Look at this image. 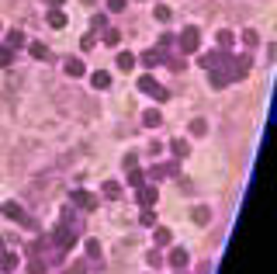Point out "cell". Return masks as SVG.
Returning <instances> with one entry per match:
<instances>
[{"mask_svg": "<svg viewBox=\"0 0 277 274\" xmlns=\"http://www.w3.org/2000/svg\"><path fill=\"white\" fill-rule=\"evenodd\" d=\"M11 59H14V49L4 45V49H0V66H11Z\"/></svg>", "mask_w": 277, "mask_h": 274, "instance_id": "obj_17", "label": "cell"}, {"mask_svg": "<svg viewBox=\"0 0 277 274\" xmlns=\"http://www.w3.org/2000/svg\"><path fill=\"white\" fill-rule=\"evenodd\" d=\"M142 63H146V66H156V63H159V52H153V49H149V52L142 56Z\"/></svg>", "mask_w": 277, "mask_h": 274, "instance_id": "obj_19", "label": "cell"}, {"mask_svg": "<svg viewBox=\"0 0 277 274\" xmlns=\"http://www.w3.org/2000/svg\"><path fill=\"white\" fill-rule=\"evenodd\" d=\"M135 66V56L132 52H118V70H132Z\"/></svg>", "mask_w": 277, "mask_h": 274, "instance_id": "obj_11", "label": "cell"}, {"mask_svg": "<svg viewBox=\"0 0 277 274\" xmlns=\"http://www.w3.org/2000/svg\"><path fill=\"white\" fill-rule=\"evenodd\" d=\"M128 184H135V188H142V174H138V170H132V174H128Z\"/></svg>", "mask_w": 277, "mask_h": 274, "instance_id": "obj_24", "label": "cell"}, {"mask_svg": "<svg viewBox=\"0 0 277 274\" xmlns=\"http://www.w3.org/2000/svg\"><path fill=\"white\" fill-rule=\"evenodd\" d=\"M73 243H77V229H73V226H59V229H56V247H59V250H70Z\"/></svg>", "mask_w": 277, "mask_h": 274, "instance_id": "obj_1", "label": "cell"}, {"mask_svg": "<svg viewBox=\"0 0 277 274\" xmlns=\"http://www.w3.org/2000/svg\"><path fill=\"white\" fill-rule=\"evenodd\" d=\"M174 153H177V157H184V153H187V142H180V139H177V142H174Z\"/></svg>", "mask_w": 277, "mask_h": 274, "instance_id": "obj_25", "label": "cell"}, {"mask_svg": "<svg viewBox=\"0 0 277 274\" xmlns=\"http://www.w3.org/2000/svg\"><path fill=\"white\" fill-rule=\"evenodd\" d=\"M156 243H170V233H166V229H156Z\"/></svg>", "mask_w": 277, "mask_h": 274, "instance_id": "obj_28", "label": "cell"}, {"mask_svg": "<svg viewBox=\"0 0 277 274\" xmlns=\"http://www.w3.org/2000/svg\"><path fill=\"white\" fill-rule=\"evenodd\" d=\"M49 24H52V28H62V24H66V14H62V11H52V14H49Z\"/></svg>", "mask_w": 277, "mask_h": 274, "instance_id": "obj_16", "label": "cell"}, {"mask_svg": "<svg viewBox=\"0 0 277 274\" xmlns=\"http://www.w3.org/2000/svg\"><path fill=\"white\" fill-rule=\"evenodd\" d=\"M73 205H80V208H94V195H90V191H73Z\"/></svg>", "mask_w": 277, "mask_h": 274, "instance_id": "obj_5", "label": "cell"}, {"mask_svg": "<svg viewBox=\"0 0 277 274\" xmlns=\"http://www.w3.org/2000/svg\"><path fill=\"white\" fill-rule=\"evenodd\" d=\"M45 271V260H31V274H42Z\"/></svg>", "mask_w": 277, "mask_h": 274, "instance_id": "obj_27", "label": "cell"}, {"mask_svg": "<svg viewBox=\"0 0 277 274\" xmlns=\"http://www.w3.org/2000/svg\"><path fill=\"white\" fill-rule=\"evenodd\" d=\"M0 267L4 271H14L18 267V254H0Z\"/></svg>", "mask_w": 277, "mask_h": 274, "instance_id": "obj_10", "label": "cell"}, {"mask_svg": "<svg viewBox=\"0 0 277 274\" xmlns=\"http://www.w3.org/2000/svg\"><path fill=\"white\" fill-rule=\"evenodd\" d=\"M170 264H174V267H187V250H174V254H170Z\"/></svg>", "mask_w": 277, "mask_h": 274, "instance_id": "obj_9", "label": "cell"}, {"mask_svg": "<svg viewBox=\"0 0 277 274\" xmlns=\"http://www.w3.org/2000/svg\"><path fill=\"white\" fill-rule=\"evenodd\" d=\"M90 83H94V87H97V90H104V87H108V83H111V73H104V70H97V73H94V77H90Z\"/></svg>", "mask_w": 277, "mask_h": 274, "instance_id": "obj_7", "label": "cell"}, {"mask_svg": "<svg viewBox=\"0 0 277 274\" xmlns=\"http://www.w3.org/2000/svg\"><path fill=\"white\" fill-rule=\"evenodd\" d=\"M49 4H52V7H59V4H62V0H49Z\"/></svg>", "mask_w": 277, "mask_h": 274, "instance_id": "obj_30", "label": "cell"}, {"mask_svg": "<svg viewBox=\"0 0 277 274\" xmlns=\"http://www.w3.org/2000/svg\"><path fill=\"white\" fill-rule=\"evenodd\" d=\"M24 45H28V39H24L21 32H11V35H7V49H24Z\"/></svg>", "mask_w": 277, "mask_h": 274, "instance_id": "obj_6", "label": "cell"}, {"mask_svg": "<svg viewBox=\"0 0 277 274\" xmlns=\"http://www.w3.org/2000/svg\"><path fill=\"white\" fill-rule=\"evenodd\" d=\"M104 195H108V198H118L121 195V184H118V180H108V184H104Z\"/></svg>", "mask_w": 277, "mask_h": 274, "instance_id": "obj_15", "label": "cell"}, {"mask_svg": "<svg viewBox=\"0 0 277 274\" xmlns=\"http://www.w3.org/2000/svg\"><path fill=\"white\" fill-rule=\"evenodd\" d=\"M28 52H31L35 59H45V56H49V49H45L42 42H31V45H28Z\"/></svg>", "mask_w": 277, "mask_h": 274, "instance_id": "obj_13", "label": "cell"}, {"mask_svg": "<svg viewBox=\"0 0 277 274\" xmlns=\"http://www.w3.org/2000/svg\"><path fill=\"white\" fill-rule=\"evenodd\" d=\"M142 121H146L149 129H156V125H159V111H156V108H149V111L142 115Z\"/></svg>", "mask_w": 277, "mask_h": 274, "instance_id": "obj_14", "label": "cell"}, {"mask_svg": "<svg viewBox=\"0 0 277 274\" xmlns=\"http://www.w3.org/2000/svg\"><path fill=\"white\" fill-rule=\"evenodd\" d=\"M218 45H222V49L232 45V35H229V32H218Z\"/></svg>", "mask_w": 277, "mask_h": 274, "instance_id": "obj_23", "label": "cell"}, {"mask_svg": "<svg viewBox=\"0 0 277 274\" xmlns=\"http://www.w3.org/2000/svg\"><path fill=\"white\" fill-rule=\"evenodd\" d=\"M108 7L111 11H125V0H108Z\"/></svg>", "mask_w": 277, "mask_h": 274, "instance_id": "obj_29", "label": "cell"}, {"mask_svg": "<svg viewBox=\"0 0 277 274\" xmlns=\"http://www.w3.org/2000/svg\"><path fill=\"white\" fill-rule=\"evenodd\" d=\"M198 45H201L198 28H187V32H184V39H180V49H184V52H194Z\"/></svg>", "mask_w": 277, "mask_h": 274, "instance_id": "obj_3", "label": "cell"}, {"mask_svg": "<svg viewBox=\"0 0 277 274\" xmlns=\"http://www.w3.org/2000/svg\"><path fill=\"white\" fill-rule=\"evenodd\" d=\"M208 216H212V212H208L204 205H201V208H194V222H208Z\"/></svg>", "mask_w": 277, "mask_h": 274, "instance_id": "obj_20", "label": "cell"}, {"mask_svg": "<svg viewBox=\"0 0 277 274\" xmlns=\"http://www.w3.org/2000/svg\"><path fill=\"white\" fill-rule=\"evenodd\" d=\"M0 254H4V243H0Z\"/></svg>", "mask_w": 277, "mask_h": 274, "instance_id": "obj_31", "label": "cell"}, {"mask_svg": "<svg viewBox=\"0 0 277 274\" xmlns=\"http://www.w3.org/2000/svg\"><path fill=\"white\" fill-rule=\"evenodd\" d=\"M118 39H121V35L115 32V28H111V32H104V42H108V45H118Z\"/></svg>", "mask_w": 277, "mask_h": 274, "instance_id": "obj_21", "label": "cell"}, {"mask_svg": "<svg viewBox=\"0 0 277 274\" xmlns=\"http://www.w3.org/2000/svg\"><path fill=\"white\" fill-rule=\"evenodd\" d=\"M138 201H142L146 208H149V205H156V188H142V191H138Z\"/></svg>", "mask_w": 277, "mask_h": 274, "instance_id": "obj_8", "label": "cell"}, {"mask_svg": "<svg viewBox=\"0 0 277 274\" xmlns=\"http://www.w3.org/2000/svg\"><path fill=\"white\" fill-rule=\"evenodd\" d=\"M138 90H142V94H153V98H159V101L166 98V90H163L153 77H142V80H138Z\"/></svg>", "mask_w": 277, "mask_h": 274, "instance_id": "obj_2", "label": "cell"}, {"mask_svg": "<svg viewBox=\"0 0 277 274\" xmlns=\"http://www.w3.org/2000/svg\"><path fill=\"white\" fill-rule=\"evenodd\" d=\"M66 73H70V77H83V63H80V59H70V63H66Z\"/></svg>", "mask_w": 277, "mask_h": 274, "instance_id": "obj_12", "label": "cell"}, {"mask_svg": "<svg viewBox=\"0 0 277 274\" xmlns=\"http://www.w3.org/2000/svg\"><path fill=\"white\" fill-rule=\"evenodd\" d=\"M87 254H90V257H100V243H97V239H90V243H87Z\"/></svg>", "mask_w": 277, "mask_h": 274, "instance_id": "obj_22", "label": "cell"}, {"mask_svg": "<svg viewBox=\"0 0 277 274\" xmlns=\"http://www.w3.org/2000/svg\"><path fill=\"white\" fill-rule=\"evenodd\" d=\"M243 42H246V45H250V49H253V45H257L260 39H257V35H253V32H246V35H243Z\"/></svg>", "mask_w": 277, "mask_h": 274, "instance_id": "obj_26", "label": "cell"}, {"mask_svg": "<svg viewBox=\"0 0 277 274\" xmlns=\"http://www.w3.org/2000/svg\"><path fill=\"white\" fill-rule=\"evenodd\" d=\"M0 212H4L7 219H14V222H28V216H24V208H21L18 201H7V205H4Z\"/></svg>", "mask_w": 277, "mask_h": 274, "instance_id": "obj_4", "label": "cell"}, {"mask_svg": "<svg viewBox=\"0 0 277 274\" xmlns=\"http://www.w3.org/2000/svg\"><path fill=\"white\" fill-rule=\"evenodd\" d=\"M204 129H208V125H204L201 118H194V121H191V132H194V136H204Z\"/></svg>", "mask_w": 277, "mask_h": 274, "instance_id": "obj_18", "label": "cell"}]
</instances>
